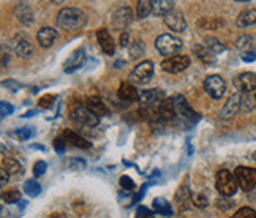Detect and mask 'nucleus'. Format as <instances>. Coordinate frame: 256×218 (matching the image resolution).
<instances>
[{"label": "nucleus", "instance_id": "nucleus-1", "mask_svg": "<svg viewBox=\"0 0 256 218\" xmlns=\"http://www.w3.org/2000/svg\"><path fill=\"white\" fill-rule=\"evenodd\" d=\"M56 24L58 28L66 32H74L80 30L87 24V18L84 14V12L78 8H62L57 14Z\"/></svg>", "mask_w": 256, "mask_h": 218}, {"label": "nucleus", "instance_id": "nucleus-2", "mask_svg": "<svg viewBox=\"0 0 256 218\" xmlns=\"http://www.w3.org/2000/svg\"><path fill=\"white\" fill-rule=\"evenodd\" d=\"M155 48L158 49V52L162 56L174 57L177 52L182 51L184 43H182L180 38L170 35V34H163V35H160L158 38L155 40Z\"/></svg>", "mask_w": 256, "mask_h": 218}, {"label": "nucleus", "instance_id": "nucleus-3", "mask_svg": "<svg viewBox=\"0 0 256 218\" xmlns=\"http://www.w3.org/2000/svg\"><path fill=\"white\" fill-rule=\"evenodd\" d=\"M215 186L222 196L230 198V196L236 194L239 185H238V182H236L234 174H231L228 170H220L215 177Z\"/></svg>", "mask_w": 256, "mask_h": 218}, {"label": "nucleus", "instance_id": "nucleus-4", "mask_svg": "<svg viewBox=\"0 0 256 218\" xmlns=\"http://www.w3.org/2000/svg\"><path fill=\"white\" fill-rule=\"evenodd\" d=\"M174 106H176V114L179 116L185 124L194 125L196 122H200L201 116L190 106V103L185 100L184 95L174 96Z\"/></svg>", "mask_w": 256, "mask_h": 218}, {"label": "nucleus", "instance_id": "nucleus-5", "mask_svg": "<svg viewBox=\"0 0 256 218\" xmlns=\"http://www.w3.org/2000/svg\"><path fill=\"white\" fill-rule=\"evenodd\" d=\"M234 177L238 185L244 192H252L256 188V170L248 166H238L234 171Z\"/></svg>", "mask_w": 256, "mask_h": 218}, {"label": "nucleus", "instance_id": "nucleus-6", "mask_svg": "<svg viewBox=\"0 0 256 218\" xmlns=\"http://www.w3.org/2000/svg\"><path fill=\"white\" fill-rule=\"evenodd\" d=\"M154 76V64L150 60H142L141 64H138L133 72L130 73V82L134 86H141L149 82Z\"/></svg>", "mask_w": 256, "mask_h": 218}, {"label": "nucleus", "instance_id": "nucleus-7", "mask_svg": "<svg viewBox=\"0 0 256 218\" xmlns=\"http://www.w3.org/2000/svg\"><path fill=\"white\" fill-rule=\"evenodd\" d=\"M70 117L74 122L84 126H96L100 124V117L95 116L87 106H74L70 111Z\"/></svg>", "mask_w": 256, "mask_h": 218}, {"label": "nucleus", "instance_id": "nucleus-8", "mask_svg": "<svg viewBox=\"0 0 256 218\" xmlns=\"http://www.w3.org/2000/svg\"><path fill=\"white\" fill-rule=\"evenodd\" d=\"M192 60L188 56H174V57H166L162 62V68L163 72L171 73V74H177L185 72L186 68L190 66Z\"/></svg>", "mask_w": 256, "mask_h": 218}, {"label": "nucleus", "instance_id": "nucleus-9", "mask_svg": "<svg viewBox=\"0 0 256 218\" xmlns=\"http://www.w3.org/2000/svg\"><path fill=\"white\" fill-rule=\"evenodd\" d=\"M204 90L208 92V95L214 100H220L223 95L226 94V84L223 81V78L218 74H210L206 78L204 81Z\"/></svg>", "mask_w": 256, "mask_h": 218}, {"label": "nucleus", "instance_id": "nucleus-10", "mask_svg": "<svg viewBox=\"0 0 256 218\" xmlns=\"http://www.w3.org/2000/svg\"><path fill=\"white\" fill-rule=\"evenodd\" d=\"M132 21H133V10L130 6L117 8L111 16V24L116 30H124L128 24H132Z\"/></svg>", "mask_w": 256, "mask_h": 218}, {"label": "nucleus", "instance_id": "nucleus-11", "mask_svg": "<svg viewBox=\"0 0 256 218\" xmlns=\"http://www.w3.org/2000/svg\"><path fill=\"white\" fill-rule=\"evenodd\" d=\"M242 108V95L240 94H232L228 100H226L224 106L220 111L222 120H231V118L240 111Z\"/></svg>", "mask_w": 256, "mask_h": 218}, {"label": "nucleus", "instance_id": "nucleus-12", "mask_svg": "<svg viewBox=\"0 0 256 218\" xmlns=\"http://www.w3.org/2000/svg\"><path fill=\"white\" fill-rule=\"evenodd\" d=\"M166 100V95L162 88H149V90L140 92V103L142 108H155Z\"/></svg>", "mask_w": 256, "mask_h": 218}, {"label": "nucleus", "instance_id": "nucleus-13", "mask_svg": "<svg viewBox=\"0 0 256 218\" xmlns=\"http://www.w3.org/2000/svg\"><path fill=\"white\" fill-rule=\"evenodd\" d=\"M12 48L19 58H28L34 54V48L24 35H16L12 40Z\"/></svg>", "mask_w": 256, "mask_h": 218}, {"label": "nucleus", "instance_id": "nucleus-14", "mask_svg": "<svg viewBox=\"0 0 256 218\" xmlns=\"http://www.w3.org/2000/svg\"><path fill=\"white\" fill-rule=\"evenodd\" d=\"M234 87L239 92L250 94L256 90V73H242L234 79Z\"/></svg>", "mask_w": 256, "mask_h": 218}, {"label": "nucleus", "instance_id": "nucleus-15", "mask_svg": "<svg viewBox=\"0 0 256 218\" xmlns=\"http://www.w3.org/2000/svg\"><path fill=\"white\" fill-rule=\"evenodd\" d=\"M174 114H176L174 98H166V100H163L158 106H156V120L170 122L171 118H174Z\"/></svg>", "mask_w": 256, "mask_h": 218}, {"label": "nucleus", "instance_id": "nucleus-16", "mask_svg": "<svg viewBox=\"0 0 256 218\" xmlns=\"http://www.w3.org/2000/svg\"><path fill=\"white\" fill-rule=\"evenodd\" d=\"M84 58H86V51L82 48H78L76 51H73V54L66 58V62L64 64L65 73H73L78 70V68H81L84 64Z\"/></svg>", "mask_w": 256, "mask_h": 218}, {"label": "nucleus", "instance_id": "nucleus-17", "mask_svg": "<svg viewBox=\"0 0 256 218\" xmlns=\"http://www.w3.org/2000/svg\"><path fill=\"white\" fill-rule=\"evenodd\" d=\"M164 24L176 34H182V32L186 30V21H185L184 14L179 13V12H172L171 14L166 16L164 18Z\"/></svg>", "mask_w": 256, "mask_h": 218}, {"label": "nucleus", "instance_id": "nucleus-18", "mask_svg": "<svg viewBox=\"0 0 256 218\" xmlns=\"http://www.w3.org/2000/svg\"><path fill=\"white\" fill-rule=\"evenodd\" d=\"M96 40H98V44H100L102 51L108 56H112L116 52V43L112 36L110 35V32L106 30V28H100V30H96Z\"/></svg>", "mask_w": 256, "mask_h": 218}, {"label": "nucleus", "instance_id": "nucleus-19", "mask_svg": "<svg viewBox=\"0 0 256 218\" xmlns=\"http://www.w3.org/2000/svg\"><path fill=\"white\" fill-rule=\"evenodd\" d=\"M117 95H119L120 100L133 103V102H140V92L136 90V86L132 82H124L120 84L119 90H117Z\"/></svg>", "mask_w": 256, "mask_h": 218}, {"label": "nucleus", "instance_id": "nucleus-20", "mask_svg": "<svg viewBox=\"0 0 256 218\" xmlns=\"http://www.w3.org/2000/svg\"><path fill=\"white\" fill-rule=\"evenodd\" d=\"M86 106H87L88 109H90V111H92L95 116H98V117L110 114V109H108V106L104 104V102L102 100L100 96H96V95H94V96H87V98H86Z\"/></svg>", "mask_w": 256, "mask_h": 218}, {"label": "nucleus", "instance_id": "nucleus-21", "mask_svg": "<svg viewBox=\"0 0 256 218\" xmlns=\"http://www.w3.org/2000/svg\"><path fill=\"white\" fill-rule=\"evenodd\" d=\"M14 14L19 19V22L24 26H30L34 22V12L26 2H19L14 6Z\"/></svg>", "mask_w": 256, "mask_h": 218}, {"label": "nucleus", "instance_id": "nucleus-22", "mask_svg": "<svg viewBox=\"0 0 256 218\" xmlns=\"http://www.w3.org/2000/svg\"><path fill=\"white\" fill-rule=\"evenodd\" d=\"M57 36H58V34H57L56 28H52V27H43V28H40V30H38V34H36L38 43H40L43 48L52 46L54 42L57 40Z\"/></svg>", "mask_w": 256, "mask_h": 218}, {"label": "nucleus", "instance_id": "nucleus-23", "mask_svg": "<svg viewBox=\"0 0 256 218\" xmlns=\"http://www.w3.org/2000/svg\"><path fill=\"white\" fill-rule=\"evenodd\" d=\"M62 136L65 138V141L68 142V144H72V146H74V147H78V148H90L92 147V144L88 142L86 138H82V136H80L76 132H73V130H64V133H62Z\"/></svg>", "mask_w": 256, "mask_h": 218}, {"label": "nucleus", "instance_id": "nucleus-24", "mask_svg": "<svg viewBox=\"0 0 256 218\" xmlns=\"http://www.w3.org/2000/svg\"><path fill=\"white\" fill-rule=\"evenodd\" d=\"M154 5V14L155 16H168L172 13L174 10V2H171V0H154L152 2Z\"/></svg>", "mask_w": 256, "mask_h": 218}, {"label": "nucleus", "instance_id": "nucleus-25", "mask_svg": "<svg viewBox=\"0 0 256 218\" xmlns=\"http://www.w3.org/2000/svg\"><path fill=\"white\" fill-rule=\"evenodd\" d=\"M236 24L240 28L256 24V8H248V10H245V12H242L238 16V19H236Z\"/></svg>", "mask_w": 256, "mask_h": 218}, {"label": "nucleus", "instance_id": "nucleus-26", "mask_svg": "<svg viewBox=\"0 0 256 218\" xmlns=\"http://www.w3.org/2000/svg\"><path fill=\"white\" fill-rule=\"evenodd\" d=\"M176 202L177 206L180 207V209H186V206H188V201L192 200V193H190V188L186 184H182L179 188H177V192H176Z\"/></svg>", "mask_w": 256, "mask_h": 218}, {"label": "nucleus", "instance_id": "nucleus-27", "mask_svg": "<svg viewBox=\"0 0 256 218\" xmlns=\"http://www.w3.org/2000/svg\"><path fill=\"white\" fill-rule=\"evenodd\" d=\"M193 52H194L196 56H198L200 60H202L206 65H212V64L216 62L215 54L210 51V49H208V48L202 46V44H196V46H193Z\"/></svg>", "mask_w": 256, "mask_h": 218}, {"label": "nucleus", "instance_id": "nucleus-28", "mask_svg": "<svg viewBox=\"0 0 256 218\" xmlns=\"http://www.w3.org/2000/svg\"><path fill=\"white\" fill-rule=\"evenodd\" d=\"M152 207L155 209V212H158L160 215L164 216H171L172 215V206L164 200V198H155Z\"/></svg>", "mask_w": 256, "mask_h": 218}, {"label": "nucleus", "instance_id": "nucleus-29", "mask_svg": "<svg viewBox=\"0 0 256 218\" xmlns=\"http://www.w3.org/2000/svg\"><path fill=\"white\" fill-rule=\"evenodd\" d=\"M2 168L10 176H12V174H22V164L19 162H16L14 158H4Z\"/></svg>", "mask_w": 256, "mask_h": 218}, {"label": "nucleus", "instance_id": "nucleus-30", "mask_svg": "<svg viewBox=\"0 0 256 218\" xmlns=\"http://www.w3.org/2000/svg\"><path fill=\"white\" fill-rule=\"evenodd\" d=\"M152 12H154V5L149 0H140V2H136V16L140 19L147 18Z\"/></svg>", "mask_w": 256, "mask_h": 218}, {"label": "nucleus", "instance_id": "nucleus-31", "mask_svg": "<svg viewBox=\"0 0 256 218\" xmlns=\"http://www.w3.org/2000/svg\"><path fill=\"white\" fill-rule=\"evenodd\" d=\"M204 43H206L204 46L208 48V49H210L214 54H220V52L224 51V46L215 36H206L204 38Z\"/></svg>", "mask_w": 256, "mask_h": 218}, {"label": "nucleus", "instance_id": "nucleus-32", "mask_svg": "<svg viewBox=\"0 0 256 218\" xmlns=\"http://www.w3.org/2000/svg\"><path fill=\"white\" fill-rule=\"evenodd\" d=\"M24 192H26V194H28V196L36 198L38 194L42 193V186H40V184H38L36 180L30 179V180H26V182H24Z\"/></svg>", "mask_w": 256, "mask_h": 218}, {"label": "nucleus", "instance_id": "nucleus-33", "mask_svg": "<svg viewBox=\"0 0 256 218\" xmlns=\"http://www.w3.org/2000/svg\"><path fill=\"white\" fill-rule=\"evenodd\" d=\"M128 51H130L132 58H140L141 56H144V43L141 40H134L130 44V48H128Z\"/></svg>", "mask_w": 256, "mask_h": 218}, {"label": "nucleus", "instance_id": "nucleus-34", "mask_svg": "<svg viewBox=\"0 0 256 218\" xmlns=\"http://www.w3.org/2000/svg\"><path fill=\"white\" fill-rule=\"evenodd\" d=\"M2 198H4V201H5V202H8V204H14V202H19V201H21V192L16 190V188H12V190L4 192V193H2Z\"/></svg>", "mask_w": 256, "mask_h": 218}, {"label": "nucleus", "instance_id": "nucleus-35", "mask_svg": "<svg viewBox=\"0 0 256 218\" xmlns=\"http://www.w3.org/2000/svg\"><path fill=\"white\" fill-rule=\"evenodd\" d=\"M12 134L16 138V140H19V141H27L28 138L34 134V128H30V126H22V128H18V130H14Z\"/></svg>", "mask_w": 256, "mask_h": 218}, {"label": "nucleus", "instance_id": "nucleus-36", "mask_svg": "<svg viewBox=\"0 0 256 218\" xmlns=\"http://www.w3.org/2000/svg\"><path fill=\"white\" fill-rule=\"evenodd\" d=\"M192 202H193L194 207H198V209H206V207H208V204H209L208 196H206L204 193H196V194H193L192 196Z\"/></svg>", "mask_w": 256, "mask_h": 218}, {"label": "nucleus", "instance_id": "nucleus-37", "mask_svg": "<svg viewBox=\"0 0 256 218\" xmlns=\"http://www.w3.org/2000/svg\"><path fill=\"white\" fill-rule=\"evenodd\" d=\"M231 218H256V212L252 207H240Z\"/></svg>", "mask_w": 256, "mask_h": 218}, {"label": "nucleus", "instance_id": "nucleus-38", "mask_svg": "<svg viewBox=\"0 0 256 218\" xmlns=\"http://www.w3.org/2000/svg\"><path fill=\"white\" fill-rule=\"evenodd\" d=\"M57 100L56 95H44L43 98H40V102H38V106H40L42 109H49L54 106V102Z\"/></svg>", "mask_w": 256, "mask_h": 218}, {"label": "nucleus", "instance_id": "nucleus-39", "mask_svg": "<svg viewBox=\"0 0 256 218\" xmlns=\"http://www.w3.org/2000/svg\"><path fill=\"white\" fill-rule=\"evenodd\" d=\"M13 111H14V106L12 103H8V102L0 103V117L2 118H6L8 116H12Z\"/></svg>", "mask_w": 256, "mask_h": 218}, {"label": "nucleus", "instance_id": "nucleus-40", "mask_svg": "<svg viewBox=\"0 0 256 218\" xmlns=\"http://www.w3.org/2000/svg\"><path fill=\"white\" fill-rule=\"evenodd\" d=\"M253 44V38L250 35H242L238 38V42H236V46L239 49H247Z\"/></svg>", "mask_w": 256, "mask_h": 218}, {"label": "nucleus", "instance_id": "nucleus-41", "mask_svg": "<svg viewBox=\"0 0 256 218\" xmlns=\"http://www.w3.org/2000/svg\"><path fill=\"white\" fill-rule=\"evenodd\" d=\"M120 186H122V190L125 192H133L134 190V182L132 180V177H128V176H122L120 177V180H119Z\"/></svg>", "mask_w": 256, "mask_h": 218}, {"label": "nucleus", "instance_id": "nucleus-42", "mask_svg": "<svg viewBox=\"0 0 256 218\" xmlns=\"http://www.w3.org/2000/svg\"><path fill=\"white\" fill-rule=\"evenodd\" d=\"M46 170H48V164H46V162H36L35 164H34V177H42V176H44L46 174Z\"/></svg>", "mask_w": 256, "mask_h": 218}, {"label": "nucleus", "instance_id": "nucleus-43", "mask_svg": "<svg viewBox=\"0 0 256 218\" xmlns=\"http://www.w3.org/2000/svg\"><path fill=\"white\" fill-rule=\"evenodd\" d=\"M66 141H65V138L64 136H58V138H56V140L52 141V146H54V148H56V152H58V154H64L65 152V148H66Z\"/></svg>", "mask_w": 256, "mask_h": 218}, {"label": "nucleus", "instance_id": "nucleus-44", "mask_svg": "<svg viewBox=\"0 0 256 218\" xmlns=\"http://www.w3.org/2000/svg\"><path fill=\"white\" fill-rule=\"evenodd\" d=\"M134 218H155V215L144 206H140L136 209V216Z\"/></svg>", "mask_w": 256, "mask_h": 218}, {"label": "nucleus", "instance_id": "nucleus-45", "mask_svg": "<svg viewBox=\"0 0 256 218\" xmlns=\"http://www.w3.org/2000/svg\"><path fill=\"white\" fill-rule=\"evenodd\" d=\"M232 206H234V202L230 201L228 198H224V196H222L220 200H216V207L222 209V210H228V209H231Z\"/></svg>", "mask_w": 256, "mask_h": 218}, {"label": "nucleus", "instance_id": "nucleus-46", "mask_svg": "<svg viewBox=\"0 0 256 218\" xmlns=\"http://www.w3.org/2000/svg\"><path fill=\"white\" fill-rule=\"evenodd\" d=\"M4 87L10 88L12 92H18L19 88H21V84H18L14 79H5V81H4Z\"/></svg>", "mask_w": 256, "mask_h": 218}, {"label": "nucleus", "instance_id": "nucleus-47", "mask_svg": "<svg viewBox=\"0 0 256 218\" xmlns=\"http://www.w3.org/2000/svg\"><path fill=\"white\" fill-rule=\"evenodd\" d=\"M254 102H256V98H250V96L242 98V106H245V108H244L245 111H252V109L254 108V106H253Z\"/></svg>", "mask_w": 256, "mask_h": 218}, {"label": "nucleus", "instance_id": "nucleus-48", "mask_svg": "<svg viewBox=\"0 0 256 218\" xmlns=\"http://www.w3.org/2000/svg\"><path fill=\"white\" fill-rule=\"evenodd\" d=\"M8 176H10V174L2 168V170H0V180H2V182H0V185H2V186L6 185V182H8Z\"/></svg>", "mask_w": 256, "mask_h": 218}, {"label": "nucleus", "instance_id": "nucleus-49", "mask_svg": "<svg viewBox=\"0 0 256 218\" xmlns=\"http://www.w3.org/2000/svg\"><path fill=\"white\" fill-rule=\"evenodd\" d=\"M242 60L244 62H253V60H256V54L254 52H245L242 56Z\"/></svg>", "mask_w": 256, "mask_h": 218}, {"label": "nucleus", "instance_id": "nucleus-50", "mask_svg": "<svg viewBox=\"0 0 256 218\" xmlns=\"http://www.w3.org/2000/svg\"><path fill=\"white\" fill-rule=\"evenodd\" d=\"M119 44H120V48L128 46V32H122V35L119 38Z\"/></svg>", "mask_w": 256, "mask_h": 218}, {"label": "nucleus", "instance_id": "nucleus-51", "mask_svg": "<svg viewBox=\"0 0 256 218\" xmlns=\"http://www.w3.org/2000/svg\"><path fill=\"white\" fill-rule=\"evenodd\" d=\"M8 62H10V57H8V54H6V52L4 51V52H2V66L5 68Z\"/></svg>", "mask_w": 256, "mask_h": 218}, {"label": "nucleus", "instance_id": "nucleus-52", "mask_svg": "<svg viewBox=\"0 0 256 218\" xmlns=\"http://www.w3.org/2000/svg\"><path fill=\"white\" fill-rule=\"evenodd\" d=\"M70 164H72V166H73V164H80L81 168H86V162H82V160H72Z\"/></svg>", "mask_w": 256, "mask_h": 218}, {"label": "nucleus", "instance_id": "nucleus-53", "mask_svg": "<svg viewBox=\"0 0 256 218\" xmlns=\"http://www.w3.org/2000/svg\"><path fill=\"white\" fill-rule=\"evenodd\" d=\"M49 218H65V215L64 214H57V212H54V214H51V216Z\"/></svg>", "mask_w": 256, "mask_h": 218}, {"label": "nucleus", "instance_id": "nucleus-54", "mask_svg": "<svg viewBox=\"0 0 256 218\" xmlns=\"http://www.w3.org/2000/svg\"><path fill=\"white\" fill-rule=\"evenodd\" d=\"M30 116H36V111H28L24 114V117H30Z\"/></svg>", "mask_w": 256, "mask_h": 218}, {"label": "nucleus", "instance_id": "nucleus-55", "mask_svg": "<svg viewBox=\"0 0 256 218\" xmlns=\"http://www.w3.org/2000/svg\"><path fill=\"white\" fill-rule=\"evenodd\" d=\"M253 160H256V152H253Z\"/></svg>", "mask_w": 256, "mask_h": 218}, {"label": "nucleus", "instance_id": "nucleus-56", "mask_svg": "<svg viewBox=\"0 0 256 218\" xmlns=\"http://www.w3.org/2000/svg\"><path fill=\"white\" fill-rule=\"evenodd\" d=\"M254 98H256V95H254Z\"/></svg>", "mask_w": 256, "mask_h": 218}]
</instances>
